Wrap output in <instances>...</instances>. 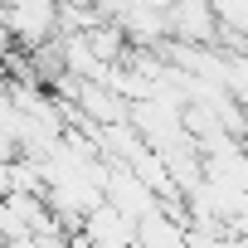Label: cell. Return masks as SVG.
I'll list each match as a JSON object with an SVG mask.
<instances>
[{
  "mask_svg": "<svg viewBox=\"0 0 248 248\" xmlns=\"http://www.w3.org/2000/svg\"><path fill=\"white\" fill-rule=\"evenodd\" d=\"M30 248H73V233H68V229H63V233H34Z\"/></svg>",
  "mask_w": 248,
  "mask_h": 248,
  "instance_id": "5",
  "label": "cell"
},
{
  "mask_svg": "<svg viewBox=\"0 0 248 248\" xmlns=\"http://www.w3.org/2000/svg\"><path fill=\"white\" fill-rule=\"evenodd\" d=\"M5 30L10 44L39 49L63 34V0H5Z\"/></svg>",
  "mask_w": 248,
  "mask_h": 248,
  "instance_id": "1",
  "label": "cell"
},
{
  "mask_svg": "<svg viewBox=\"0 0 248 248\" xmlns=\"http://www.w3.org/2000/svg\"><path fill=\"white\" fill-rule=\"evenodd\" d=\"M219 10L209 0H175L170 5V39L185 44H219Z\"/></svg>",
  "mask_w": 248,
  "mask_h": 248,
  "instance_id": "3",
  "label": "cell"
},
{
  "mask_svg": "<svg viewBox=\"0 0 248 248\" xmlns=\"http://www.w3.org/2000/svg\"><path fill=\"white\" fill-rule=\"evenodd\" d=\"M83 233H88L97 248H137V214H127L122 204L102 200V204L83 219Z\"/></svg>",
  "mask_w": 248,
  "mask_h": 248,
  "instance_id": "2",
  "label": "cell"
},
{
  "mask_svg": "<svg viewBox=\"0 0 248 248\" xmlns=\"http://www.w3.org/2000/svg\"><path fill=\"white\" fill-rule=\"evenodd\" d=\"M137 248H190V219L156 204L151 214L137 219Z\"/></svg>",
  "mask_w": 248,
  "mask_h": 248,
  "instance_id": "4",
  "label": "cell"
}]
</instances>
